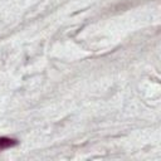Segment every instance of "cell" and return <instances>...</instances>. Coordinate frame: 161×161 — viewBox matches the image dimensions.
Instances as JSON below:
<instances>
[{"instance_id": "1", "label": "cell", "mask_w": 161, "mask_h": 161, "mask_svg": "<svg viewBox=\"0 0 161 161\" xmlns=\"http://www.w3.org/2000/svg\"><path fill=\"white\" fill-rule=\"evenodd\" d=\"M19 143V141L16 138H11V137H0V152L6 150V148H11V147H15L16 145Z\"/></svg>"}]
</instances>
